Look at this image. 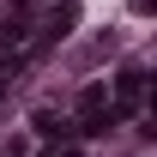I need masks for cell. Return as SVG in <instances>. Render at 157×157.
I'll list each match as a JSON object with an SVG mask.
<instances>
[{
	"mask_svg": "<svg viewBox=\"0 0 157 157\" xmlns=\"http://www.w3.org/2000/svg\"><path fill=\"white\" fill-rule=\"evenodd\" d=\"M121 103H139V73H121Z\"/></svg>",
	"mask_w": 157,
	"mask_h": 157,
	"instance_id": "1",
	"label": "cell"
},
{
	"mask_svg": "<svg viewBox=\"0 0 157 157\" xmlns=\"http://www.w3.org/2000/svg\"><path fill=\"white\" fill-rule=\"evenodd\" d=\"M151 121H157V91H151Z\"/></svg>",
	"mask_w": 157,
	"mask_h": 157,
	"instance_id": "2",
	"label": "cell"
},
{
	"mask_svg": "<svg viewBox=\"0 0 157 157\" xmlns=\"http://www.w3.org/2000/svg\"><path fill=\"white\" fill-rule=\"evenodd\" d=\"M0 60H6V36H0Z\"/></svg>",
	"mask_w": 157,
	"mask_h": 157,
	"instance_id": "3",
	"label": "cell"
}]
</instances>
